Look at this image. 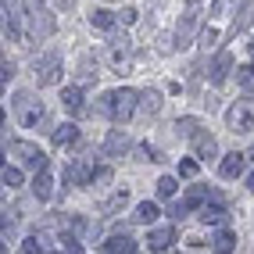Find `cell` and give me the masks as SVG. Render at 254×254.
I'll return each mask as SVG.
<instances>
[{
	"label": "cell",
	"mask_w": 254,
	"mask_h": 254,
	"mask_svg": "<svg viewBox=\"0 0 254 254\" xmlns=\"http://www.w3.org/2000/svg\"><path fill=\"white\" fill-rule=\"evenodd\" d=\"M140 108V93L136 90H111V93H104V100H100V111L104 115H111V118H118V122H126V118H132V111Z\"/></svg>",
	"instance_id": "obj_1"
},
{
	"label": "cell",
	"mask_w": 254,
	"mask_h": 254,
	"mask_svg": "<svg viewBox=\"0 0 254 254\" xmlns=\"http://www.w3.org/2000/svg\"><path fill=\"white\" fill-rule=\"evenodd\" d=\"M14 115H18V122H22L25 129H36V126L47 122L43 104H40V100H32L29 93H18V97H14Z\"/></svg>",
	"instance_id": "obj_2"
},
{
	"label": "cell",
	"mask_w": 254,
	"mask_h": 254,
	"mask_svg": "<svg viewBox=\"0 0 254 254\" xmlns=\"http://www.w3.org/2000/svg\"><path fill=\"white\" fill-rule=\"evenodd\" d=\"M7 150H11V154L18 158L25 168H32V172H43V168H47V154H43L36 143H29V140H11Z\"/></svg>",
	"instance_id": "obj_3"
},
{
	"label": "cell",
	"mask_w": 254,
	"mask_h": 254,
	"mask_svg": "<svg viewBox=\"0 0 254 254\" xmlns=\"http://www.w3.org/2000/svg\"><path fill=\"white\" fill-rule=\"evenodd\" d=\"M32 72H36V86H54V82L61 79V58L54 54V50H47V54L36 58Z\"/></svg>",
	"instance_id": "obj_4"
},
{
	"label": "cell",
	"mask_w": 254,
	"mask_h": 254,
	"mask_svg": "<svg viewBox=\"0 0 254 254\" xmlns=\"http://www.w3.org/2000/svg\"><path fill=\"white\" fill-rule=\"evenodd\" d=\"M226 122L233 132H254V100H236L226 111Z\"/></svg>",
	"instance_id": "obj_5"
},
{
	"label": "cell",
	"mask_w": 254,
	"mask_h": 254,
	"mask_svg": "<svg viewBox=\"0 0 254 254\" xmlns=\"http://www.w3.org/2000/svg\"><path fill=\"white\" fill-rule=\"evenodd\" d=\"M25 18H29V32H32L36 40H47L50 32H54V18H50L40 4H32V7L25 11Z\"/></svg>",
	"instance_id": "obj_6"
},
{
	"label": "cell",
	"mask_w": 254,
	"mask_h": 254,
	"mask_svg": "<svg viewBox=\"0 0 254 254\" xmlns=\"http://www.w3.org/2000/svg\"><path fill=\"white\" fill-rule=\"evenodd\" d=\"M208 72H211V86H222V82L229 79V72H233V54H229V50H222V54L211 61Z\"/></svg>",
	"instance_id": "obj_7"
},
{
	"label": "cell",
	"mask_w": 254,
	"mask_h": 254,
	"mask_svg": "<svg viewBox=\"0 0 254 254\" xmlns=\"http://www.w3.org/2000/svg\"><path fill=\"white\" fill-rule=\"evenodd\" d=\"M108 58L118 64V68H122V64L132 58V40H129V36H115V40L108 43Z\"/></svg>",
	"instance_id": "obj_8"
},
{
	"label": "cell",
	"mask_w": 254,
	"mask_h": 254,
	"mask_svg": "<svg viewBox=\"0 0 254 254\" xmlns=\"http://www.w3.org/2000/svg\"><path fill=\"white\" fill-rule=\"evenodd\" d=\"M193 150H197V158H215L218 154V143H215V136H211V132H204V129H197L193 132Z\"/></svg>",
	"instance_id": "obj_9"
},
{
	"label": "cell",
	"mask_w": 254,
	"mask_h": 254,
	"mask_svg": "<svg viewBox=\"0 0 254 254\" xmlns=\"http://www.w3.org/2000/svg\"><path fill=\"white\" fill-rule=\"evenodd\" d=\"M172 244H176V233L168 229V226H165V229H150V236H147V247L154 251V254H165Z\"/></svg>",
	"instance_id": "obj_10"
},
{
	"label": "cell",
	"mask_w": 254,
	"mask_h": 254,
	"mask_svg": "<svg viewBox=\"0 0 254 254\" xmlns=\"http://www.w3.org/2000/svg\"><path fill=\"white\" fill-rule=\"evenodd\" d=\"M244 165H247V154H236V150H233V154H226L222 165H218V176H222V179H236L244 172Z\"/></svg>",
	"instance_id": "obj_11"
},
{
	"label": "cell",
	"mask_w": 254,
	"mask_h": 254,
	"mask_svg": "<svg viewBox=\"0 0 254 254\" xmlns=\"http://www.w3.org/2000/svg\"><path fill=\"white\" fill-rule=\"evenodd\" d=\"M104 254H136V240L126 236V233H115V236H108Z\"/></svg>",
	"instance_id": "obj_12"
},
{
	"label": "cell",
	"mask_w": 254,
	"mask_h": 254,
	"mask_svg": "<svg viewBox=\"0 0 254 254\" xmlns=\"http://www.w3.org/2000/svg\"><path fill=\"white\" fill-rule=\"evenodd\" d=\"M193 29H197V11L190 7V11H183V18H179L176 43H179V47H186V43H190V36H193Z\"/></svg>",
	"instance_id": "obj_13"
},
{
	"label": "cell",
	"mask_w": 254,
	"mask_h": 254,
	"mask_svg": "<svg viewBox=\"0 0 254 254\" xmlns=\"http://www.w3.org/2000/svg\"><path fill=\"white\" fill-rule=\"evenodd\" d=\"M104 150H108L111 158L126 154V150H129V136H126L122 129H111V132H108V140H104Z\"/></svg>",
	"instance_id": "obj_14"
},
{
	"label": "cell",
	"mask_w": 254,
	"mask_h": 254,
	"mask_svg": "<svg viewBox=\"0 0 254 254\" xmlns=\"http://www.w3.org/2000/svg\"><path fill=\"white\" fill-rule=\"evenodd\" d=\"M32 193H36L40 200H50V197H54V176H50L47 168H43V172H36V179H32Z\"/></svg>",
	"instance_id": "obj_15"
},
{
	"label": "cell",
	"mask_w": 254,
	"mask_h": 254,
	"mask_svg": "<svg viewBox=\"0 0 254 254\" xmlns=\"http://www.w3.org/2000/svg\"><path fill=\"white\" fill-rule=\"evenodd\" d=\"M115 22H118V14H115V11H104V7L90 11V25H93V29H100V32H111V29H115Z\"/></svg>",
	"instance_id": "obj_16"
},
{
	"label": "cell",
	"mask_w": 254,
	"mask_h": 254,
	"mask_svg": "<svg viewBox=\"0 0 254 254\" xmlns=\"http://www.w3.org/2000/svg\"><path fill=\"white\" fill-rule=\"evenodd\" d=\"M50 140H54V147H72V143L79 140V129H75L72 122H64V126L54 129V136H50Z\"/></svg>",
	"instance_id": "obj_17"
},
{
	"label": "cell",
	"mask_w": 254,
	"mask_h": 254,
	"mask_svg": "<svg viewBox=\"0 0 254 254\" xmlns=\"http://www.w3.org/2000/svg\"><path fill=\"white\" fill-rule=\"evenodd\" d=\"M61 104L68 108L72 115H82V90L79 86H64L61 90Z\"/></svg>",
	"instance_id": "obj_18"
},
{
	"label": "cell",
	"mask_w": 254,
	"mask_h": 254,
	"mask_svg": "<svg viewBox=\"0 0 254 254\" xmlns=\"http://www.w3.org/2000/svg\"><path fill=\"white\" fill-rule=\"evenodd\" d=\"M200 222L204 226H226V208L222 204H204L200 208Z\"/></svg>",
	"instance_id": "obj_19"
},
{
	"label": "cell",
	"mask_w": 254,
	"mask_h": 254,
	"mask_svg": "<svg viewBox=\"0 0 254 254\" xmlns=\"http://www.w3.org/2000/svg\"><path fill=\"white\" fill-rule=\"evenodd\" d=\"M158 204H150V200H143V204H136V211H132V222H140V226H150L158 218Z\"/></svg>",
	"instance_id": "obj_20"
},
{
	"label": "cell",
	"mask_w": 254,
	"mask_h": 254,
	"mask_svg": "<svg viewBox=\"0 0 254 254\" xmlns=\"http://www.w3.org/2000/svg\"><path fill=\"white\" fill-rule=\"evenodd\" d=\"M140 111L143 115H158L161 111V93L158 90H143L140 93Z\"/></svg>",
	"instance_id": "obj_21"
},
{
	"label": "cell",
	"mask_w": 254,
	"mask_h": 254,
	"mask_svg": "<svg viewBox=\"0 0 254 254\" xmlns=\"http://www.w3.org/2000/svg\"><path fill=\"white\" fill-rule=\"evenodd\" d=\"M204 200H208V186H190L186 197H183V204H186V211H190V208H197V204H204Z\"/></svg>",
	"instance_id": "obj_22"
},
{
	"label": "cell",
	"mask_w": 254,
	"mask_h": 254,
	"mask_svg": "<svg viewBox=\"0 0 254 254\" xmlns=\"http://www.w3.org/2000/svg\"><path fill=\"white\" fill-rule=\"evenodd\" d=\"M233 247H236V236L229 229H222L215 236V254H233Z\"/></svg>",
	"instance_id": "obj_23"
},
{
	"label": "cell",
	"mask_w": 254,
	"mask_h": 254,
	"mask_svg": "<svg viewBox=\"0 0 254 254\" xmlns=\"http://www.w3.org/2000/svg\"><path fill=\"white\" fill-rule=\"evenodd\" d=\"M236 82H240V90L254 93V64H240L236 68Z\"/></svg>",
	"instance_id": "obj_24"
},
{
	"label": "cell",
	"mask_w": 254,
	"mask_h": 254,
	"mask_svg": "<svg viewBox=\"0 0 254 254\" xmlns=\"http://www.w3.org/2000/svg\"><path fill=\"white\" fill-rule=\"evenodd\" d=\"M251 22H254V0H247V4L240 7V18L233 22V32H240V29H247Z\"/></svg>",
	"instance_id": "obj_25"
},
{
	"label": "cell",
	"mask_w": 254,
	"mask_h": 254,
	"mask_svg": "<svg viewBox=\"0 0 254 254\" xmlns=\"http://www.w3.org/2000/svg\"><path fill=\"white\" fill-rule=\"evenodd\" d=\"M129 204V193L126 190H118L111 200H104V208H100V211H104V215H111V211H118V208H126Z\"/></svg>",
	"instance_id": "obj_26"
},
{
	"label": "cell",
	"mask_w": 254,
	"mask_h": 254,
	"mask_svg": "<svg viewBox=\"0 0 254 254\" xmlns=\"http://www.w3.org/2000/svg\"><path fill=\"white\" fill-rule=\"evenodd\" d=\"M79 79L82 82H97V61L90 64V58H82L79 61Z\"/></svg>",
	"instance_id": "obj_27"
},
{
	"label": "cell",
	"mask_w": 254,
	"mask_h": 254,
	"mask_svg": "<svg viewBox=\"0 0 254 254\" xmlns=\"http://www.w3.org/2000/svg\"><path fill=\"white\" fill-rule=\"evenodd\" d=\"M0 179H4V186H7V190H14V186H22V172H18L14 165H4V176H0Z\"/></svg>",
	"instance_id": "obj_28"
},
{
	"label": "cell",
	"mask_w": 254,
	"mask_h": 254,
	"mask_svg": "<svg viewBox=\"0 0 254 254\" xmlns=\"http://www.w3.org/2000/svg\"><path fill=\"white\" fill-rule=\"evenodd\" d=\"M172 193H176V179H172V176H161V179H158V197L168 200Z\"/></svg>",
	"instance_id": "obj_29"
},
{
	"label": "cell",
	"mask_w": 254,
	"mask_h": 254,
	"mask_svg": "<svg viewBox=\"0 0 254 254\" xmlns=\"http://www.w3.org/2000/svg\"><path fill=\"white\" fill-rule=\"evenodd\" d=\"M176 132H179V136H193V132H197V118H190V115L179 118V122H176Z\"/></svg>",
	"instance_id": "obj_30"
},
{
	"label": "cell",
	"mask_w": 254,
	"mask_h": 254,
	"mask_svg": "<svg viewBox=\"0 0 254 254\" xmlns=\"http://www.w3.org/2000/svg\"><path fill=\"white\" fill-rule=\"evenodd\" d=\"M179 176L193 179V176H197V161H193V158H183V161H179Z\"/></svg>",
	"instance_id": "obj_31"
},
{
	"label": "cell",
	"mask_w": 254,
	"mask_h": 254,
	"mask_svg": "<svg viewBox=\"0 0 254 254\" xmlns=\"http://www.w3.org/2000/svg\"><path fill=\"white\" fill-rule=\"evenodd\" d=\"M22 251H25V254H47V247L36 240V236H29V240L22 244Z\"/></svg>",
	"instance_id": "obj_32"
},
{
	"label": "cell",
	"mask_w": 254,
	"mask_h": 254,
	"mask_svg": "<svg viewBox=\"0 0 254 254\" xmlns=\"http://www.w3.org/2000/svg\"><path fill=\"white\" fill-rule=\"evenodd\" d=\"M11 79H14V61H7V58H4V64H0V82L7 86Z\"/></svg>",
	"instance_id": "obj_33"
},
{
	"label": "cell",
	"mask_w": 254,
	"mask_h": 254,
	"mask_svg": "<svg viewBox=\"0 0 254 254\" xmlns=\"http://www.w3.org/2000/svg\"><path fill=\"white\" fill-rule=\"evenodd\" d=\"M215 40H218V32H215V29H204V32H200V47H204V50L215 47Z\"/></svg>",
	"instance_id": "obj_34"
},
{
	"label": "cell",
	"mask_w": 254,
	"mask_h": 254,
	"mask_svg": "<svg viewBox=\"0 0 254 254\" xmlns=\"http://www.w3.org/2000/svg\"><path fill=\"white\" fill-rule=\"evenodd\" d=\"M118 22H122V25H132V22H136V11H132V7H122V11H118Z\"/></svg>",
	"instance_id": "obj_35"
},
{
	"label": "cell",
	"mask_w": 254,
	"mask_h": 254,
	"mask_svg": "<svg viewBox=\"0 0 254 254\" xmlns=\"http://www.w3.org/2000/svg\"><path fill=\"white\" fill-rule=\"evenodd\" d=\"M64 251H68V254H82V247H79L75 236H64Z\"/></svg>",
	"instance_id": "obj_36"
},
{
	"label": "cell",
	"mask_w": 254,
	"mask_h": 254,
	"mask_svg": "<svg viewBox=\"0 0 254 254\" xmlns=\"http://www.w3.org/2000/svg\"><path fill=\"white\" fill-rule=\"evenodd\" d=\"M111 179V168H97V172H93V183L100 186V183H108Z\"/></svg>",
	"instance_id": "obj_37"
},
{
	"label": "cell",
	"mask_w": 254,
	"mask_h": 254,
	"mask_svg": "<svg viewBox=\"0 0 254 254\" xmlns=\"http://www.w3.org/2000/svg\"><path fill=\"white\" fill-rule=\"evenodd\" d=\"M247 190H251V193H254V172H251V176H247Z\"/></svg>",
	"instance_id": "obj_38"
},
{
	"label": "cell",
	"mask_w": 254,
	"mask_h": 254,
	"mask_svg": "<svg viewBox=\"0 0 254 254\" xmlns=\"http://www.w3.org/2000/svg\"><path fill=\"white\" fill-rule=\"evenodd\" d=\"M50 254H64V251H50Z\"/></svg>",
	"instance_id": "obj_39"
}]
</instances>
